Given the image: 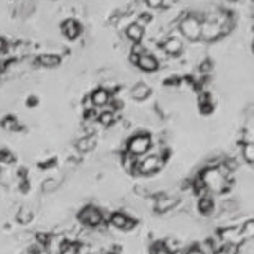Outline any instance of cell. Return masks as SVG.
I'll use <instances>...</instances> for the list:
<instances>
[{
    "mask_svg": "<svg viewBox=\"0 0 254 254\" xmlns=\"http://www.w3.org/2000/svg\"><path fill=\"white\" fill-rule=\"evenodd\" d=\"M99 122L104 125V127H110V125H112L113 122H115V115H113V112H104L99 117Z\"/></svg>",
    "mask_w": 254,
    "mask_h": 254,
    "instance_id": "25",
    "label": "cell"
},
{
    "mask_svg": "<svg viewBox=\"0 0 254 254\" xmlns=\"http://www.w3.org/2000/svg\"><path fill=\"white\" fill-rule=\"evenodd\" d=\"M181 30L185 38L195 41V39L200 38V33H202V23L195 17H189V18H185L181 23Z\"/></svg>",
    "mask_w": 254,
    "mask_h": 254,
    "instance_id": "6",
    "label": "cell"
},
{
    "mask_svg": "<svg viewBox=\"0 0 254 254\" xmlns=\"http://www.w3.org/2000/svg\"><path fill=\"white\" fill-rule=\"evenodd\" d=\"M62 30H64V35L68 36L69 39H75L81 33V26L75 23L74 20H68L64 25H62Z\"/></svg>",
    "mask_w": 254,
    "mask_h": 254,
    "instance_id": "13",
    "label": "cell"
},
{
    "mask_svg": "<svg viewBox=\"0 0 254 254\" xmlns=\"http://www.w3.org/2000/svg\"><path fill=\"white\" fill-rule=\"evenodd\" d=\"M218 35H221L220 31V23H212V21H207L205 25H202V33L200 36L205 39H215Z\"/></svg>",
    "mask_w": 254,
    "mask_h": 254,
    "instance_id": "10",
    "label": "cell"
},
{
    "mask_svg": "<svg viewBox=\"0 0 254 254\" xmlns=\"http://www.w3.org/2000/svg\"><path fill=\"white\" fill-rule=\"evenodd\" d=\"M79 221L87 226V228H97V226L102 225L104 221V213H102L97 207H92V205H87L86 208H82L79 212Z\"/></svg>",
    "mask_w": 254,
    "mask_h": 254,
    "instance_id": "2",
    "label": "cell"
},
{
    "mask_svg": "<svg viewBox=\"0 0 254 254\" xmlns=\"http://www.w3.org/2000/svg\"><path fill=\"white\" fill-rule=\"evenodd\" d=\"M95 143H97L95 136H84L77 141V149L81 153H89V151L95 148Z\"/></svg>",
    "mask_w": 254,
    "mask_h": 254,
    "instance_id": "14",
    "label": "cell"
},
{
    "mask_svg": "<svg viewBox=\"0 0 254 254\" xmlns=\"http://www.w3.org/2000/svg\"><path fill=\"white\" fill-rule=\"evenodd\" d=\"M153 254H172V253L164 248V244H156L153 249Z\"/></svg>",
    "mask_w": 254,
    "mask_h": 254,
    "instance_id": "27",
    "label": "cell"
},
{
    "mask_svg": "<svg viewBox=\"0 0 254 254\" xmlns=\"http://www.w3.org/2000/svg\"><path fill=\"white\" fill-rule=\"evenodd\" d=\"M109 99H110V93L109 91H105V89H99V91H95L92 93L91 100L92 104L95 107H104L109 104Z\"/></svg>",
    "mask_w": 254,
    "mask_h": 254,
    "instance_id": "11",
    "label": "cell"
},
{
    "mask_svg": "<svg viewBox=\"0 0 254 254\" xmlns=\"http://www.w3.org/2000/svg\"><path fill=\"white\" fill-rule=\"evenodd\" d=\"M122 164H123V167H125V171H128V172H135L136 171V166H138V161H136V156H133V154H125L123 156V159H122Z\"/></svg>",
    "mask_w": 254,
    "mask_h": 254,
    "instance_id": "17",
    "label": "cell"
},
{
    "mask_svg": "<svg viewBox=\"0 0 254 254\" xmlns=\"http://www.w3.org/2000/svg\"><path fill=\"white\" fill-rule=\"evenodd\" d=\"M199 210L202 212L203 215H210L212 210H213V200L210 197H207V195L200 197V200H199Z\"/></svg>",
    "mask_w": 254,
    "mask_h": 254,
    "instance_id": "18",
    "label": "cell"
},
{
    "mask_svg": "<svg viewBox=\"0 0 254 254\" xmlns=\"http://www.w3.org/2000/svg\"><path fill=\"white\" fill-rule=\"evenodd\" d=\"M149 18H151V17L148 15V13H146V15L143 13V15H141V20H143V21H149Z\"/></svg>",
    "mask_w": 254,
    "mask_h": 254,
    "instance_id": "30",
    "label": "cell"
},
{
    "mask_svg": "<svg viewBox=\"0 0 254 254\" xmlns=\"http://www.w3.org/2000/svg\"><path fill=\"white\" fill-rule=\"evenodd\" d=\"M164 48H166V51L169 53V54H179V53L182 51V44L179 39H169V41L164 44Z\"/></svg>",
    "mask_w": 254,
    "mask_h": 254,
    "instance_id": "20",
    "label": "cell"
},
{
    "mask_svg": "<svg viewBox=\"0 0 254 254\" xmlns=\"http://www.w3.org/2000/svg\"><path fill=\"white\" fill-rule=\"evenodd\" d=\"M151 148V138L148 135H136L128 143V153L133 156L146 154Z\"/></svg>",
    "mask_w": 254,
    "mask_h": 254,
    "instance_id": "4",
    "label": "cell"
},
{
    "mask_svg": "<svg viewBox=\"0 0 254 254\" xmlns=\"http://www.w3.org/2000/svg\"><path fill=\"white\" fill-rule=\"evenodd\" d=\"M128 36H130L131 41L140 43L141 38L145 36V30H143V26L140 23H133L128 26Z\"/></svg>",
    "mask_w": 254,
    "mask_h": 254,
    "instance_id": "15",
    "label": "cell"
},
{
    "mask_svg": "<svg viewBox=\"0 0 254 254\" xmlns=\"http://www.w3.org/2000/svg\"><path fill=\"white\" fill-rule=\"evenodd\" d=\"M149 93H151V89L146 86V84H136V86L131 89V97L135 100H145V99H148Z\"/></svg>",
    "mask_w": 254,
    "mask_h": 254,
    "instance_id": "12",
    "label": "cell"
},
{
    "mask_svg": "<svg viewBox=\"0 0 254 254\" xmlns=\"http://www.w3.org/2000/svg\"><path fill=\"white\" fill-rule=\"evenodd\" d=\"M231 2H233V0H231Z\"/></svg>",
    "mask_w": 254,
    "mask_h": 254,
    "instance_id": "31",
    "label": "cell"
},
{
    "mask_svg": "<svg viewBox=\"0 0 254 254\" xmlns=\"http://www.w3.org/2000/svg\"><path fill=\"white\" fill-rule=\"evenodd\" d=\"M253 220H249L246 221L243 226H241V231H243V236H244V239H248V238H251L253 236Z\"/></svg>",
    "mask_w": 254,
    "mask_h": 254,
    "instance_id": "26",
    "label": "cell"
},
{
    "mask_svg": "<svg viewBox=\"0 0 254 254\" xmlns=\"http://www.w3.org/2000/svg\"><path fill=\"white\" fill-rule=\"evenodd\" d=\"M31 220H33V212H31L28 207H21L20 210L17 212V221H18V223L28 225Z\"/></svg>",
    "mask_w": 254,
    "mask_h": 254,
    "instance_id": "16",
    "label": "cell"
},
{
    "mask_svg": "<svg viewBox=\"0 0 254 254\" xmlns=\"http://www.w3.org/2000/svg\"><path fill=\"white\" fill-rule=\"evenodd\" d=\"M243 158H244V161L249 163V164L254 163V145H253V143H246V145H244Z\"/></svg>",
    "mask_w": 254,
    "mask_h": 254,
    "instance_id": "22",
    "label": "cell"
},
{
    "mask_svg": "<svg viewBox=\"0 0 254 254\" xmlns=\"http://www.w3.org/2000/svg\"><path fill=\"white\" fill-rule=\"evenodd\" d=\"M146 3H148L149 7H153V8H156V7H161L163 3H164V0H145Z\"/></svg>",
    "mask_w": 254,
    "mask_h": 254,
    "instance_id": "28",
    "label": "cell"
},
{
    "mask_svg": "<svg viewBox=\"0 0 254 254\" xmlns=\"http://www.w3.org/2000/svg\"><path fill=\"white\" fill-rule=\"evenodd\" d=\"M220 239L226 243L228 246H239L244 241V236L241 228H236V226H228V228L220 230Z\"/></svg>",
    "mask_w": 254,
    "mask_h": 254,
    "instance_id": "5",
    "label": "cell"
},
{
    "mask_svg": "<svg viewBox=\"0 0 254 254\" xmlns=\"http://www.w3.org/2000/svg\"><path fill=\"white\" fill-rule=\"evenodd\" d=\"M163 166H164V158H163V156L153 154V156L145 158L143 161H138L136 171L140 174H143V176H149V174L158 172Z\"/></svg>",
    "mask_w": 254,
    "mask_h": 254,
    "instance_id": "3",
    "label": "cell"
},
{
    "mask_svg": "<svg viewBox=\"0 0 254 254\" xmlns=\"http://www.w3.org/2000/svg\"><path fill=\"white\" fill-rule=\"evenodd\" d=\"M38 62L41 66H46V68H53V66L59 64V57L57 56H51V54H44L38 57Z\"/></svg>",
    "mask_w": 254,
    "mask_h": 254,
    "instance_id": "21",
    "label": "cell"
},
{
    "mask_svg": "<svg viewBox=\"0 0 254 254\" xmlns=\"http://www.w3.org/2000/svg\"><path fill=\"white\" fill-rule=\"evenodd\" d=\"M200 179L203 182V187L207 192L221 194L228 189V176L220 167H208L200 174Z\"/></svg>",
    "mask_w": 254,
    "mask_h": 254,
    "instance_id": "1",
    "label": "cell"
},
{
    "mask_svg": "<svg viewBox=\"0 0 254 254\" xmlns=\"http://www.w3.org/2000/svg\"><path fill=\"white\" fill-rule=\"evenodd\" d=\"M110 223H112V226H115V228H118V230H131L133 226H135V220L128 218L122 212H117V213H113V215L110 217Z\"/></svg>",
    "mask_w": 254,
    "mask_h": 254,
    "instance_id": "8",
    "label": "cell"
},
{
    "mask_svg": "<svg viewBox=\"0 0 254 254\" xmlns=\"http://www.w3.org/2000/svg\"><path fill=\"white\" fill-rule=\"evenodd\" d=\"M136 64L140 66L143 71H146V73H153V71L158 69V61H156V57L149 56V54H145V53L138 56Z\"/></svg>",
    "mask_w": 254,
    "mask_h": 254,
    "instance_id": "9",
    "label": "cell"
},
{
    "mask_svg": "<svg viewBox=\"0 0 254 254\" xmlns=\"http://www.w3.org/2000/svg\"><path fill=\"white\" fill-rule=\"evenodd\" d=\"M57 187H59V182L56 179H48V181H44V184L41 185V190L44 194H51V192H54Z\"/></svg>",
    "mask_w": 254,
    "mask_h": 254,
    "instance_id": "23",
    "label": "cell"
},
{
    "mask_svg": "<svg viewBox=\"0 0 254 254\" xmlns=\"http://www.w3.org/2000/svg\"><path fill=\"white\" fill-rule=\"evenodd\" d=\"M2 127L5 128V130H8V131H17V130H20V125L17 123V120L12 118V117H8V118L3 120Z\"/></svg>",
    "mask_w": 254,
    "mask_h": 254,
    "instance_id": "24",
    "label": "cell"
},
{
    "mask_svg": "<svg viewBox=\"0 0 254 254\" xmlns=\"http://www.w3.org/2000/svg\"><path fill=\"white\" fill-rule=\"evenodd\" d=\"M59 254H81V249H79V244L77 243L66 241V243L61 244Z\"/></svg>",
    "mask_w": 254,
    "mask_h": 254,
    "instance_id": "19",
    "label": "cell"
},
{
    "mask_svg": "<svg viewBox=\"0 0 254 254\" xmlns=\"http://www.w3.org/2000/svg\"><path fill=\"white\" fill-rule=\"evenodd\" d=\"M177 205H179V199L171 197V195H166V194L158 195L154 200V208H156V212H159V213H166L169 210H172V208H176Z\"/></svg>",
    "mask_w": 254,
    "mask_h": 254,
    "instance_id": "7",
    "label": "cell"
},
{
    "mask_svg": "<svg viewBox=\"0 0 254 254\" xmlns=\"http://www.w3.org/2000/svg\"><path fill=\"white\" fill-rule=\"evenodd\" d=\"M185 254H205V253H203V251H200V249H199L197 246H195V248H190Z\"/></svg>",
    "mask_w": 254,
    "mask_h": 254,
    "instance_id": "29",
    "label": "cell"
}]
</instances>
